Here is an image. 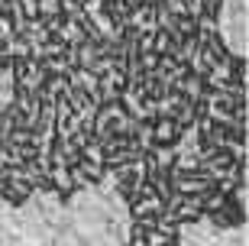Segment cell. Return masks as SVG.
Listing matches in <instances>:
<instances>
[{
	"label": "cell",
	"mask_w": 249,
	"mask_h": 246,
	"mask_svg": "<svg viewBox=\"0 0 249 246\" xmlns=\"http://www.w3.org/2000/svg\"><path fill=\"white\" fill-rule=\"evenodd\" d=\"M133 214L113 178L62 191H33L13 204L0 194V246H126Z\"/></svg>",
	"instance_id": "cell-1"
},
{
	"label": "cell",
	"mask_w": 249,
	"mask_h": 246,
	"mask_svg": "<svg viewBox=\"0 0 249 246\" xmlns=\"http://www.w3.org/2000/svg\"><path fill=\"white\" fill-rule=\"evenodd\" d=\"M178 246H249V227H217L213 220H188L178 230Z\"/></svg>",
	"instance_id": "cell-2"
},
{
	"label": "cell",
	"mask_w": 249,
	"mask_h": 246,
	"mask_svg": "<svg viewBox=\"0 0 249 246\" xmlns=\"http://www.w3.org/2000/svg\"><path fill=\"white\" fill-rule=\"evenodd\" d=\"M217 29H220L223 46L236 58H246L249 55V0H223Z\"/></svg>",
	"instance_id": "cell-3"
},
{
	"label": "cell",
	"mask_w": 249,
	"mask_h": 246,
	"mask_svg": "<svg viewBox=\"0 0 249 246\" xmlns=\"http://www.w3.org/2000/svg\"><path fill=\"white\" fill-rule=\"evenodd\" d=\"M10 100H13V75L0 68V110H7Z\"/></svg>",
	"instance_id": "cell-4"
}]
</instances>
